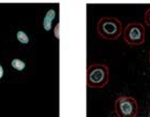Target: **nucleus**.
<instances>
[{"instance_id":"nucleus-7","label":"nucleus","mask_w":150,"mask_h":117,"mask_svg":"<svg viewBox=\"0 0 150 117\" xmlns=\"http://www.w3.org/2000/svg\"><path fill=\"white\" fill-rule=\"evenodd\" d=\"M17 40L20 43H22V44H28V42H30V38H28V36L26 35L23 30H18L17 32Z\"/></svg>"},{"instance_id":"nucleus-3","label":"nucleus","mask_w":150,"mask_h":117,"mask_svg":"<svg viewBox=\"0 0 150 117\" xmlns=\"http://www.w3.org/2000/svg\"><path fill=\"white\" fill-rule=\"evenodd\" d=\"M123 39L126 44L130 46H140L145 43L146 29L145 26L140 22L132 21L125 26L122 32Z\"/></svg>"},{"instance_id":"nucleus-11","label":"nucleus","mask_w":150,"mask_h":117,"mask_svg":"<svg viewBox=\"0 0 150 117\" xmlns=\"http://www.w3.org/2000/svg\"><path fill=\"white\" fill-rule=\"evenodd\" d=\"M148 60H149V63H150V50H149V53H148Z\"/></svg>"},{"instance_id":"nucleus-10","label":"nucleus","mask_w":150,"mask_h":117,"mask_svg":"<svg viewBox=\"0 0 150 117\" xmlns=\"http://www.w3.org/2000/svg\"><path fill=\"white\" fill-rule=\"evenodd\" d=\"M3 73H4V70H3V67L0 65V80L2 78V76H3Z\"/></svg>"},{"instance_id":"nucleus-5","label":"nucleus","mask_w":150,"mask_h":117,"mask_svg":"<svg viewBox=\"0 0 150 117\" xmlns=\"http://www.w3.org/2000/svg\"><path fill=\"white\" fill-rule=\"evenodd\" d=\"M55 17H56L55 10H54V8L48 10L47 13H46V15H45V17L43 18V27H44V29L46 30V32L50 30V28H52V23H53Z\"/></svg>"},{"instance_id":"nucleus-4","label":"nucleus","mask_w":150,"mask_h":117,"mask_svg":"<svg viewBox=\"0 0 150 117\" xmlns=\"http://www.w3.org/2000/svg\"><path fill=\"white\" fill-rule=\"evenodd\" d=\"M115 111L118 117H137L139 112L138 102L129 95H120L115 99Z\"/></svg>"},{"instance_id":"nucleus-8","label":"nucleus","mask_w":150,"mask_h":117,"mask_svg":"<svg viewBox=\"0 0 150 117\" xmlns=\"http://www.w3.org/2000/svg\"><path fill=\"white\" fill-rule=\"evenodd\" d=\"M144 22L147 26L150 27V8H147L145 12V15H144Z\"/></svg>"},{"instance_id":"nucleus-1","label":"nucleus","mask_w":150,"mask_h":117,"mask_svg":"<svg viewBox=\"0 0 150 117\" xmlns=\"http://www.w3.org/2000/svg\"><path fill=\"white\" fill-rule=\"evenodd\" d=\"M97 32L104 40H117L123 32L122 22L115 17H102L98 21Z\"/></svg>"},{"instance_id":"nucleus-2","label":"nucleus","mask_w":150,"mask_h":117,"mask_svg":"<svg viewBox=\"0 0 150 117\" xmlns=\"http://www.w3.org/2000/svg\"><path fill=\"white\" fill-rule=\"evenodd\" d=\"M87 87L104 88L109 82V68L102 63H95L87 67Z\"/></svg>"},{"instance_id":"nucleus-9","label":"nucleus","mask_w":150,"mask_h":117,"mask_svg":"<svg viewBox=\"0 0 150 117\" xmlns=\"http://www.w3.org/2000/svg\"><path fill=\"white\" fill-rule=\"evenodd\" d=\"M59 32H60V23L58 22L57 24H56V26H55V37L57 38V39H59L60 38V34H59Z\"/></svg>"},{"instance_id":"nucleus-6","label":"nucleus","mask_w":150,"mask_h":117,"mask_svg":"<svg viewBox=\"0 0 150 117\" xmlns=\"http://www.w3.org/2000/svg\"><path fill=\"white\" fill-rule=\"evenodd\" d=\"M11 65H12V67L15 70H17V71H21V70H23L25 68V63L23 62V61L19 60V59H14V60L12 61V63H11Z\"/></svg>"}]
</instances>
